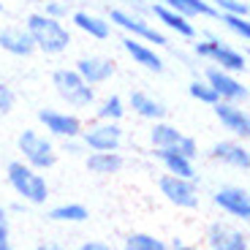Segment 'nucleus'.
Listing matches in <instances>:
<instances>
[{
    "mask_svg": "<svg viewBox=\"0 0 250 250\" xmlns=\"http://www.w3.org/2000/svg\"><path fill=\"white\" fill-rule=\"evenodd\" d=\"M52 87H55L57 98L71 109V112H90L98 101V90L90 87L74 71V65H60L52 71Z\"/></svg>",
    "mask_w": 250,
    "mask_h": 250,
    "instance_id": "7ed1b4c3",
    "label": "nucleus"
},
{
    "mask_svg": "<svg viewBox=\"0 0 250 250\" xmlns=\"http://www.w3.org/2000/svg\"><path fill=\"white\" fill-rule=\"evenodd\" d=\"M74 71L87 82L90 87H101V84L112 82V76L117 74V62H114L109 55L93 52V55H82L79 60L74 62Z\"/></svg>",
    "mask_w": 250,
    "mask_h": 250,
    "instance_id": "4468645a",
    "label": "nucleus"
},
{
    "mask_svg": "<svg viewBox=\"0 0 250 250\" xmlns=\"http://www.w3.org/2000/svg\"><path fill=\"white\" fill-rule=\"evenodd\" d=\"M0 49L11 57H30L36 55V44H33L30 33L25 30V25H6L0 27Z\"/></svg>",
    "mask_w": 250,
    "mask_h": 250,
    "instance_id": "aec40b11",
    "label": "nucleus"
},
{
    "mask_svg": "<svg viewBox=\"0 0 250 250\" xmlns=\"http://www.w3.org/2000/svg\"><path fill=\"white\" fill-rule=\"evenodd\" d=\"M218 14H231V17H250L248 0H209Z\"/></svg>",
    "mask_w": 250,
    "mask_h": 250,
    "instance_id": "c756f323",
    "label": "nucleus"
},
{
    "mask_svg": "<svg viewBox=\"0 0 250 250\" xmlns=\"http://www.w3.org/2000/svg\"><path fill=\"white\" fill-rule=\"evenodd\" d=\"M14 106H17V93H14V87L6 84V82H0V117L11 114Z\"/></svg>",
    "mask_w": 250,
    "mask_h": 250,
    "instance_id": "2f4dec72",
    "label": "nucleus"
},
{
    "mask_svg": "<svg viewBox=\"0 0 250 250\" xmlns=\"http://www.w3.org/2000/svg\"><path fill=\"white\" fill-rule=\"evenodd\" d=\"M174 150L182 152L185 158H190V161H199V142H196L193 136H188V133H182V139L177 142Z\"/></svg>",
    "mask_w": 250,
    "mask_h": 250,
    "instance_id": "473e14b6",
    "label": "nucleus"
},
{
    "mask_svg": "<svg viewBox=\"0 0 250 250\" xmlns=\"http://www.w3.org/2000/svg\"><path fill=\"white\" fill-rule=\"evenodd\" d=\"M38 131H46L49 139L57 142H65V139H76L84 128L82 117L71 109H55V106H44L38 109Z\"/></svg>",
    "mask_w": 250,
    "mask_h": 250,
    "instance_id": "6e6552de",
    "label": "nucleus"
},
{
    "mask_svg": "<svg viewBox=\"0 0 250 250\" xmlns=\"http://www.w3.org/2000/svg\"><path fill=\"white\" fill-rule=\"evenodd\" d=\"M218 22L226 27V30L231 33L234 38H239L242 44L250 41V22L248 17H231V14H218Z\"/></svg>",
    "mask_w": 250,
    "mask_h": 250,
    "instance_id": "c85d7f7f",
    "label": "nucleus"
},
{
    "mask_svg": "<svg viewBox=\"0 0 250 250\" xmlns=\"http://www.w3.org/2000/svg\"><path fill=\"white\" fill-rule=\"evenodd\" d=\"M169 250H201V248H199V245H193V242H185V239H171Z\"/></svg>",
    "mask_w": 250,
    "mask_h": 250,
    "instance_id": "e433bc0d",
    "label": "nucleus"
},
{
    "mask_svg": "<svg viewBox=\"0 0 250 250\" xmlns=\"http://www.w3.org/2000/svg\"><path fill=\"white\" fill-rule=\"evenodd\" d=\"M190 55H193L196 60L209 62V65H215V68H220V71H229V74H237V76L248 74V52L237 49L234 44L223 41V38L215 36V33H204L201 38H193Z\"/></svg>",
    "mask_w": 250,
    "mask_h": 250,
    "instance_id": "f03ea898",
    "label": "nucleus"
},
{
    "mask_svg": "<svg viewBox=\"0 0 250 250\" xmlns=\"http://www.w3.org/2000/svg\"><path fill=\"white\" fill-rule=\"evenodd\" d=\"M79 139L87 152H120V147L125 142V128H123V123L93 120L90 125L82 128Z\"/></svg>",
    "mask_w": 250,
    "mask_h": 250,
    "instance_id": "0eeeda50",
    "label": "nucleus"
},
{
    "mask_svg": "<svg viewBox=\"0 0 250 250\" xmlns=\"http://www.w3.org/2000/svg\"><path fill=\"white\" fill-rule=\"evenodd\" d=\"M123 8L131 14H139V17L150 14V3H144V0H123Z\"/></svg>",
    "mask_w": 250,
    "mask_h": 250,
    "instance_id": "f704fd0d",
    "label": "nucleus"
},
{
    "mask_svg": "<svg viewBox=\"0 0 250 250\" xmlns=\"http://www.w3.org/2000/svg\"><path fill=\"white\" fill-rule=\"evenodd\" d=\"M123 250H169V242L147 231H131L123 239Z\"/></svg>",
    "mask_w": 250,
    "mask_h": 250,
    "instance_id": "bb28decb",
    "label": "nucleus"
},
{
    "mask_svg": "<svg viewBox=\"0 0 250 250\" xmlns=\"http://www.w3.org/2000/svg\"><path fill=\"white\" fill-rule=\"evenodd\" d=\"M188 95L193 101H199V104H207V106L218 104V95H215V90L209 87V82L204 76H193V79L188 82Z\"/></svg>",
    "mask_w": 250,
    "mask_h": 250,
    "instance_id": "cd10ccee",
    "label": "nucleus"
},
{
    "mask_svg": "<svg viewBox=\"0 0 250 250\" xmlns=\"http://www.w3.org/2000/svg\"><path fill=\"white\" fill-rule=\"evenodd\" d=\"M125 106L131 109L136 117L147 120V123L166 120V114H169L166 104H163L161 98H155L152 93H147V90H131V93H128V98H125Z\"/></svg>",
    "mask_w": 250,
    "mask_h": 250,
    "instance_id": "a211bd4d",
    "label": "nucleus"
},
{
    "mask_svg": "<svg viewBox=\"0 0 250 250\" xmlns=\"http://www.w3.org/2000/svg\"><path fill=\"white\" fill-rule=\"evenodd\" d=\"M212 204L234 223H248L250 220V193L245 185H220L212 190Z\"/></svg>",
    "mask_w": 250,
    "mask_h": 250,
    "instance_id": "1a4fd4ad",
    "label": "nucleus"
},
{
    "mask_svg": "<svg viewBox=\"0 0 250 250\" xmlns=\"http://www.w3.org/2000/svg\"><path fill=\"white\" fill-rule=\"evenodd\" d=\"M33 250H65L62 245H57V242H41V245H36Z\"/></svg>",
    "mask_w": 250,
    "mask_h": 250,
    "instance_id": "58836bf2",
    "label": "nucleus"
},
{
    "mask_svg": "<svg viewBox=\"0 0 250 250\" xmlns=\"http://www.w3.org/2000/svg\"><path fill=\"white\" fill-rule=\"evenodd\" d=\"M0 250H14V248H11V245H8V242H6V245H0Z\"/></svg>",
    "mask_w": 250,
    "mask_h": 250,
    "instance_id": "a19ab883",
    "label": "nucleus"
},
{
    "mask_svg": "<svg viewBox=\"0 0 250 250\" xmlns=\"http://www.w3.org/2000/svg\"><path fill=\"white\" fill-rule=\"evenodd\" d=\"M8 220H0V245H6L8 242Z\"/></svg>",
    "mask_w": 250,
    "mask_h": 250,
    "instance_id": "4c0bfd02",
    "label": "nucleus"
},
{
    "mask_svg": "<svg viewBox=\"0 0 250 250\" xmlns=\"http://www.w3.org/2000/svg\"><path fill=\"white\" fill-rule=\"evenodd\" d=\"M25 3H30V6H41L44 0H25Z\"/></svg>",
    "mask_w": 250,
    "mask_h": 250,
    "instance_id": "ea45409f",
    "label": "nucleus"
},
{
    "mask_svg": "<svg viewBox=\"0 0 250 250\" xmlns=\"http://www.w3.org/2000/svg\"><path fill=\"white\" fill-rule=\"evenodd\" d=\"M41 14L65 22V19L71 17V3L68 0H44V3H41Z\"/></svg>",
    "mask_w": 250,
    "mask_h": 250,
    "instance_id": "7c9ffc66",
    "label": "nucleus"
},
{
    "mask_svg": "<svg viewBox=\"0 0 250 250\" xmlns=\"http://www.w3.org/2000/svg\"><path fill=\"white\" fill-rule=\"evenodd\" d=\"M6 182L17 193L19 201L25 204H33V207H41L49 201V180H46L44 171L33 169L27 166L25 161H11L6 166Z\"/></svg>",
    "mask_w": 250,
    "mask_h": 250,
    "instance_id": "20e7f679",
    "label": "nucleus"
},
{
    "mask_svg": "<svg viewBox=\"0 0 250 250\" xmlns=\"http://www.w3.org/2000/svg\"><path fill=\"white\" fill-rule=\"evenodd\" d=\"M3 11H6V6H3V0H0V14H3Z\"/></svg>",
    "mask_w": 250,
    "mask_h": 250,
    "instance_id": "79ce46f5",
    "label": "nucleus"
},
{
    "mask_svg": "<svg viewBox=\"0 0 250 250\" xmlns=\"http://www.w3.org/2000/svg\"><path fill=\"white\" fill-rule=\"evenodd\" d=\"M215 117H218L220 128L231 139H239V142H248L250 139V114L242 104H226V101H218L212 106Z\"/></svg>",
    "mask_w": 250,
    "mask_h": 250,
    "instance_id": "2eb2a0df",
    "label": "nucleus"
},
{
    "mask_svg": "<svg viewBox=\"0 0 250 250\" xmlns=\"http://www.w3.org/2000/svg\"><path fill=\"white\" fill-rule=\"evenodd\" d=\"M49 220H55V223H84V220H90V209L84 204H79V201H62V204H55L49 209Z\"/></svg>",
    "mask_w": 250,
    "mask_h": 250,
    "instance_id": "a878e982",
    "label": "nucleus"
},
{
    "mask_svg": "<svg viewBox=\"0 0 250 250\" xmlns=\"http://www.w3.org/2000/svg\"><path fill=\"white\" fill-rule=\"evenodd\" d=\"M76 250H117V248L109 245V242H104V239H84Z\"/></svg>",
    "mask_w": 250,
    "mask_h": 250,
    "instance_id": "c9c22d12",
    "label": "nucleus"
},
{
    "mask_svg": "<svg viewBox=\"0 0 250 250\" xmlns=\"http://www.w3.org/2000/svg\"><path fill=\"white\" fill-rule=\"evenodd\" d=\"M71 25L79 33H84L87 38H93V41H106V38H112V30H114L106 17H101L95 11H87V8L71 11Z\"/></svg>",
    "mask_w": 250,
    "mask_h": 250,
    "instance_id": "6ab92c4d",
    "label": "nucleus"
},
{
    "mask_svg": "<svg viewBox=\"0 0 250 250\" xmlns=\"http://www.w3.org/2000/svg\"><path fill=\"white\" fill-rule=\"evenodd\" d=\"M60 152H65V155L71 158H82V155H87V150H84V144H82V139H65V142H60V147H57Z\"/></svg>",
    "mask_w": 250,
    "mask_h": 250,
    "instance_id": "72a5a7b5",
    "label": "nucleus"
},
{
    "mask_svg": "<svg viewBox=\"0 0 250 250\" xmlns=\"http://www.w3.org/2000/svg\"><path fill=\"white\" fill-rule=\"evenodd\" d=\"M207 155L212 158L215 163L220 166H229V169H237L242 174L250 171V150H248V142H239V139H220L209 147Z\"/></svg>",
    "mask_w": 250,
    "mask_h": 250,
    "instance_id": "dca6fc26",
    "label": "nucleus"
},
{
    "mask_svg": "<svg viewBox=\"0 0 250 250\" xmlns=\"http://www.w3.org/2000/svg\"><path fill=\"white\" fill-rule=\"evenodd\" d=\"M25 30L30 33L33 44H36V52H44L49 57L65 55L74 44V33L65 22L60 19L44 17L41 11H30L25 17Z\"/></svg>",
    "mask_w": 250,
    "mask_h": 250,
    "instance_id": "f257e3e1",
    "label": "nucleus"
},
{
    "mask_svg": "<svg viewBox=\"0 0 250 250\" xmlns=\"http://www.w3.org/2000/svg\"><path fill=\"white\" fill-rule=\"evenodd\" d=\"M106 19H109V25H112V27L123 30V36L139 38V41H144V44L155 46V49H166V46H171V44H169V36H166L161 27H155L147 17H139V14L125 11L123 6L112 8Z\"/></svg>",
    "mask_w": 250,
    "mask_h": 250,
    "instance_id": "423d86ee",
    "label": "nucleus"
},
{
    "mask_svg": "<svg viewBox=\"0 0 250 250\" xmlns=\"http://www.w3.org/2000/svg\"><path fill=\"white\" fill-rule=\"evenodd\" d=\"M152 158H155V161L163 166V171H166V174H174V177H185V180L201 182L196 161L185 158L182 152H177L174 147H169V150H152Z\"/></svg>",
    "mask_w": 250,
    "mask_h": 250,
    "instance_id": "412c9836",
    "label": "nucleus"
},
{
    "mask_svg": "<svg viewBox=\"0 0 250 250\" xmlns=\"http://www.w3.org/2000/svg\"><path fill=\"white\" fill-rule=\"evenodd\" d=\"M163 6H169L171 11L182 14L185 19L196 22V19H218V11L209 0H161Z\"/></svg>",
    "mask_w": 250,
    "mask_h": 250,
    "instance_id": "5701e85b",
    "label": "nucleus"
},
{
    "mask_svg": "<svg viewBox=\"0 0 250 250\" xmlns=\"http://www.w3.org/2000/svg\"><path fill=\"white\" fill-rule=\"evenodd\" d=\"M150 17L158 22L155 27H161L166 36L171 33V36L182 38V41H193V38H199V27H196V22H190V19H185L182 14L171 11L169 6H163L161 0H158V3H150Z\"/></svg>",
    "mask_w": 250,
    "mask_h": 250,
    "instance_id": "ddd939ff",
    "label": "nucleus"
},
{
    "mask_svg": "<svg viewBox=\"0 0 250 250\" xmlns=\"http://www.w3.org/2000/svg\"><path fill=\"white\" fill-rule=\"evenodd\" d=\"M84 169L95 177H112L125 169L123 152H87L84 155Z\"/></svg>",
    "mask_w": 250,
    "mask_h": 250,
    "instance_id": "4be33fe9",
    "label": "nucleus"
},
{
    "mask_svg": "<svg viewBox=\"0 0 250 250\" xmlns=\"http://www.w3.org/2000/svg\"><path fill=\"white\" fill-rule=\"evenodd\" d=\"M93 109H95V120H104V123H123L125 114H128L125 98H123V95H117V93L98 98Z\"/></svg>",
    "mask_w": 250,
    "mask_h": 250,
    "instance_id": "b1692460",
    "label": "nucleus"
},
{
    "mask_svg": "<svg viewBox=\"0 0 250 250\" xmlns=\"http://www.w3.org/2000/svg\"><path fill=\"white\" fill-rule=\"evenodd\" d=\"M147 139H150L152 150H169V147H177V142L182 139V131L177 125H171L169 120H158L150 125Z\"/></svg>",
    "mask_w": 250,
    "mask_h": 250,
    "instance_id": "393cba45",
    "label": "nucleus"
},
{
    "mask_svg": "<svg viewBox=\"0 0 250 250\" xmlns=\"http://www.w3.org/2000/svg\"><path fill=\"white\" fill-rule=\"evenodd\" d=\"M158 190L171 207L177 209H196L201 204V193H199V182L196 180H185V177H174V174H161L158 177Z\"/></svg>",
    "mask_w": 250,
    "mask_h": 250,
    "instance_id": "9b49d317",
    "label": "nucleus"
},
{
    "mask_svg": "<svg viewBox=\"0 0 250 250\" xmlns=\"http://www.w3.org/2000/svg\"><path fill=\"white\" fill-rule=\"evenodd\" d=\"M201 76L209 82V87L215 90L218 101H226V104H242V106L248 104L250 90H248V82H245L242 76L229 74V71H220V68H215V65H207Z\"/></svg>",
    "mask_w": 250,
    "mask_h": 250,
    "instance_id": "f8f14e48",
    "label": "nucleus"
},
{
    "mask_svg": "<svg viewBox=\"0 0 250 250\" xmlns=\"http://www.w3.org/2000/svg\"><path fill=\"white\" fill-rule=\"evenodd\" d=\"M144 3H158V0H144Z\"/></svg>",
    "mask_w": 250,
    "mask_h": 250,
    "instance_id": "37998d69",
    "label": "nucleus"
},
{
    "mask_svg": "<svg viewBox=\"0 0 250 250\" xmlns=\"http://www.w3.org/2000/svg\"><path fill=\"white\" fill-rule=\"evenodd\" d=\"M123 52L128 57H131L133 65H139V68L150 71V74H163L166 71V60H163V55L155 49V46L144 44V41H139V38H131V36H123Z\"/></svg>",
    "mask_w": 250,
    "mask_h": 250,
    "instance_id": "f3484780",
    "label": "nucleus"
},
{
    "mask_svg": "<svg viewBox=\"0 0 250 250\" xmlns=\"http://www.w3.org/2000/svg\"><path fill=\"white\" fill-rule=\"evenodd\" d=\"M207 250H250V237L245 226L229 223V220H212L204 229Z\"/></svg>",
    "mask_w": 250,
    "mask_h": 250,
    "instance_id": "9d476101",
    "label": "nucleus"
},
{
    "mask_svg": "<svg viewBox=\"0 0 250 250\" xmlns=\"http://www.w3.org/2000/svg\"><path fill=\"white\" fill-rule=\"evenodd\" d=\"M17 150H19V161H25L27 166L44 171V174L57 163V158H60V150H57L55 139H49L44 131H38V128H25V131L19 133Z\"/></svg>",
    "mask_w": 250,
    "mask_h": 250,
    "instance_id": "39448f33",
    "label": "nucleus"
}]
</instances>
